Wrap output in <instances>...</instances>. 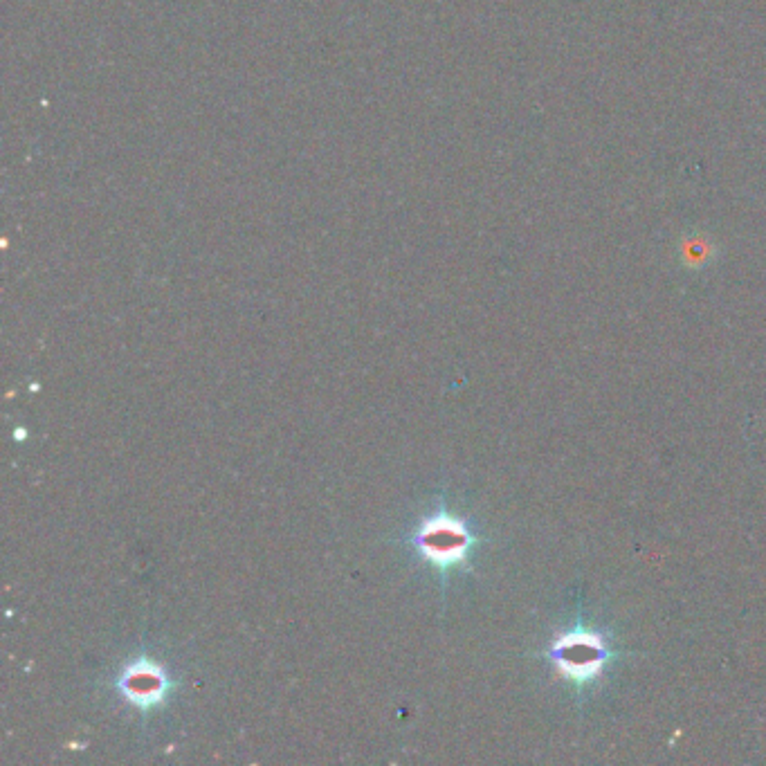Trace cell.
Here are the masks:
<instances>
[{
    "label": "cell",
    "instance_id": "cell-1",
    "mask_svg": "<svg viewBox=\"0 0 766 766\" xmlns=\"http://www.w3.org/2000/svg\"><path fill=\"white\" fill-rule=\"evenodd\" d=\"M474 535L463 519L450 513H434L418 524L414 533V546L418 555L436 569L448 571L468 562L474 546Z\"/></svg>",
    "mask_w": 766,
    "mask_h": 766
},
{
    "label": "cell",
    "instance_id": "cell-2",
    "mask_svg": "<svg viewBox=\"0 0 766 766\" xmlns=\"http://www.w3.org/2000/svg\"><path fill=\"white\" fill-rule=\"evenodd\" d=\"M609 659H612V652H609L605 638L587 627L571 629L551 645L555 670L576 686H587V683L596 681Z\"/></svg>",
    "mask_w": 766,
    "mask_h": 766
},
{
    "label": "cell",
    "instance_id": "cell-3",
    "mask_svg": "<svg viewBox=\"0 0 766 766\" xmlns=\"http://www.w3.org/2000/svg\"><path fill=\"white\" fill-rule=\"evenodd\" d=\"M122 695L131 701L135 708L151 710L158 704H162L164 697L171 688V681L167 672L162 670V665L153 663L149 659H140L131 665H126L120 681Z\"/></svg>",
    "mask_w": 766,
    "mask_h": 766
}]
</instances>
